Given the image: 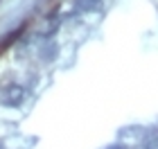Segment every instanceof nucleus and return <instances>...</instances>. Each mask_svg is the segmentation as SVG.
<instances>
[{
  "label": "nucleus",
  "instance_id": "obj_6",
  "mask_svg": "<svg viewBox=\"0 0 158 149\" xmlns=\"http://www.w3.org/2000/svg\"><path fill=\"white\" fill-rule=\"evenodd\" d=\"M0 149H2V145H0Z\"/></svg>",
  "mask_w": 158,
  "mask_h": 149
},
{
  "label": "nucleus",
  "instance_id": "obj_2",
  "mask_svg": "<svg viewBox=\"0 0 158 149\" xmlns=\"http://www.w3.org/2000/svg\"><path fill=\"white\" fill-rule=\"evenodd\" d=\"M75 5H77L79 11H95V9H99L102 0H77Z\"/></svg>",
  "mask_w": 158,
  "mask_h": 149
},
{
  "label": "nucleus",
  "instance_id": "obj_4",
  "mask_svg": "<svg viewBox=\"0 0 158 149\" xmlns=\"http://www.w3.org/2000/svg\"><path fill=\"white\" fill-rule=\"evenodd\" d=\"M147 149H158V133L147 138Z\"/></svg>",
  "mask_w": 158,
  "mask_h": 149
},
{
  "label": "nucleus",
  "instance_id": "obj_3",
  "mask_svg": "<svg viewBox=\"0 0 158 149\" xmlns=\"http://www.w3.org/2000/svg\"><path fill=\"white\" fill-rule=\"evenodd\" d=\"M20 34H23V30H14V32H9V34H7V36H5L2 41H0V52H5V50L9 48V45L14 43V41H18V36H20Z\"/></svg>",
  "mask_w": 158,
  "mask_h": 149
},
{
  "label": "nucleus",
  "instance_id": "obj_5",
  "mask_svg": "<svg viewBox=\"0 0 158 149\" xmlns=\"http://www.w3.org/2000/svg\"><path fill=\"white\" fill-rule=\"evenodd\" d=\"M111 149H122V147H111Z\"/></svg>",
  "mask_w": 158,
  "mask_h": 149
},
{
  "label": "nucleus",
  "instance_id": "obj_1",
  "mask_svg": "<svg viewBox=\"0 0 158 149\" xmlns=\"http://www.w3.org/2000/svg\"><path fill=\"white\" fill-rule=\"evenodd\" d=\"M25 97V90L18 86V84H5L2 88H0V102H2L5 106H18L20 102H23Z\"/></svg>",
  "mask_w": 158,
  "mask_h": 149
}]
</instances>
